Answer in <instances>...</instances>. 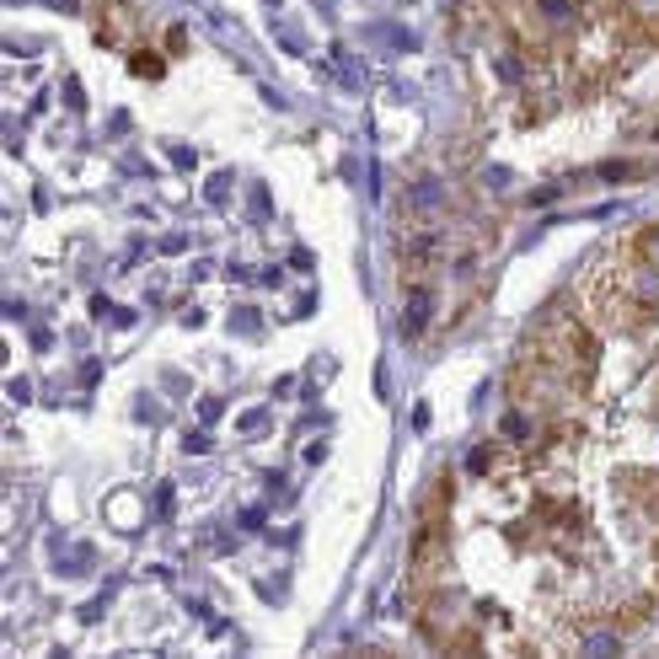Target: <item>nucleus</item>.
I'll return each instance as SVG.
<instances>
[{
	"mask_svg": "<svg viewBox=\"0 0 659 659\" xmlns=\"http://www.w3.org/2000/svg\"><path fill=\"white\" fill-rule=\"evenodd\" d=\"M655 413H659V392H655Z\"/></svg>",
	"mask_w": 659,
	"mask_h": 659,
	"instance_id": "7ed1b4c3",
	"label": "nucleus"
},
{
	"mask_svg": "<svg viewBox=\"0 0 659 659\" xmlns=\"http://www.w3.org/2000/svg\"><path fill=\"white\" fill-rule=\"evenodd\" d=\"M655 606H659V595H627L622 606H617V617H611V627L617 633H633V627H644V622H655Z\"/></svg>",
	"mask_w": 659,
	"mask_h": 659,
	"instance_id": "f03ea898",
	"label": "nucleus"
},
{
	"mask_svg": "<svg viewBox=\"0 0 659 659\" xmlns=\"http://www.w3.org/2000/svg\"><path fill=\"white\" fill-rule=\"evenodd\" d=\"M91 33H97V44H108V49H134L139 16H134L124 0H91Z\"/></svg>",
	"mask_w": 659,
	"mask_h": 659,
	"instance_id": "f257e3e1",
	"label": "nucleus"
}]
</instances>
